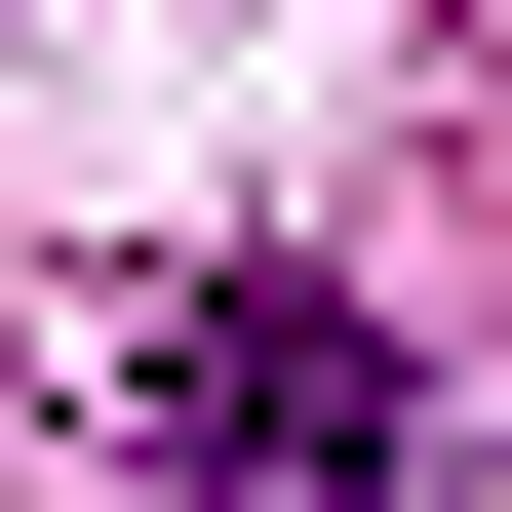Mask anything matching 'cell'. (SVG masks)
<instances>
[{
    "mask_svg": "<svg viewBox=\"0 0 512 512\" xmlns=\"http://www.w3.org/2000/svg\"><path fill=\"white\" fill-rule=\"evenodd\" d=\"M119 394H158V473H197V512H355V473H394V355L316 316V276H158Z\"/></svg>",
    "mask_w": 512,
    "mask_h": 512,
    "instance_id": "cell-1",
    "label": "cell"
}]
</instances>
